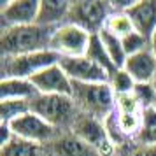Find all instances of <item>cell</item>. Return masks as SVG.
Listing matches in <instances>:
<instances>
[{
	"label": "cell",
	"mask_w": 156,
	"mask_h": 156,
	"mask_svg": "<svg viewBox=\"0 0 156 156\" xmlns=\"http://www.w3.org/2000/svg\"><path fill=\"white\" fill-rule=\"evenodd\" d=\"M53 32V28H46L37 23L0 30V58L49 49Z\"/></svg>",
	"instance_id": "obj_1"
},
{
	"label": "cell",
	"mask_w": 156,
	"mask_h": 156,
	"mask_svg": "<svg viewBox=\"0 0 156 156\" xmlns=\"http://www.w3.org/2000/svg\"><path fill=\"white\" fill-rule=\"evenodd\" d=\"M72 100L79 112L105 119L116 111V95L109 83H72Z\"/></svg>",
	"instance_id": "obj_2"
},
{
	"label": "cell",
	"mask_w": 156,
	"mask_h": 156,
	"mask_svg": "<svg viewBox=\"0 0 156 156\" xmlns=\"http://www.w3.org/2000/svg\"><path fill=\"white\" fill-rule=\"evenodd\" d=\"M30 111L41 116L44 121L58 128L60 132L70 130L76 118L79 116V109L76 102L69 95H37L30 100Z\"/></svg>",
	"instance_id": "obj_3"
},
{
	"label": "cell",
	"mask_w": 156,
	"mask_h": 156,
	"mask_svg": "<svg viewBox=\"0 0 156 156\" xmlns=\"http://www.w3.org/2000/svg\"><path fill=\"white\" fill-rule=\"evenodd\" d=\"M114 9L111 2L105 0H77L70 2L69 21L79 28L86 30L91 35H98L105 28L107 20L112 16Z\"/></svg>",
	"instance_id": "obj_4"
},
{
	"label": "cell",
	"mask_w": 156,
	"mask_h": 156,
	"mask_svg": "<svg viewBox=\"0 0 156 156\" xmlns=\"http://www.w3.org/2000/svg\"><path fill=\"white\" fill-rule=\"evenodd\" d=\"M60 60L62 58L51 49L28 53V55H20V56L0 58L2 79L4 77L32 79L41 70H44V69H48V67H51L55 63H60Z\"/></svg>",
	"instance_id": "obj_5"
},
{
	"label": "cell",
	"mask_w": 156,
	"mask_h": 156,
	"mask_svg": "<svg viewBox=\"0 0 156 156\" xmlns=\"http://www.w3.org/2000/svg\"><path fill=\"white\" fill-rule=\"evenodd\" d=\"M91 41V34L79 28L72 23H65L58 27L49 41V49L55 51L60 58L84 56Z\"/></svg>",
	"instance_id": "obj_6"
},
{
	"label": "cell",
	"mask_w": 156,
	"mask_h": 156,
	"mask_svg": "<svg viewBox=\"0 0 156 156\" xmlns=\"http://www.w3.org/2000/svg\"><path fill=\"white\" fill-rule=\"evenodd\" d=\"M70 130L84 142H88L95 151H98L100 156H116V147L107 135L104 119L79 112Z\"/></svg>",
	"instance_id": "obj_7"
},
{
	"label": "cell",
	"mask_w": 156,
	"mask_h": 156,
	"mask_svg": "<svg viewBox=\"0 0 156 156\" xmlns=\"http://www.w3.org/2000/svg\"><path fill=\"white\" fill-rule=\"evenodd\" d=\"M9 126L12 130L14 137L35 142V144H41V146H49L51 142L56 139V135L60 133L58 128L49 125L48 121H44L41 116H37L32 111L23 114L21 118L14 119L12 123H9Z\"/></svg>",
	"instance_id": "obj_8"
},
{
	"label": "cell",
	"mask_w": 156,
	"mask_h": 156,
	"mask_svg": "<svg viewBox=\"0 0 156 156\" xmlns=\"http://www.w3.org/2000/svg\"><path fill=\"white\" fill-rule=\"evenodd\" d=\"M39 0H9L0 4V30L37 23Z\"/></svg>",
	"instance_id": "obj_9"
},
{
	"label": "cell",
	"mask_w": 156,
	"mask_h": 156,
	"mask_svg": "<svg viewBox=\"0 0 156 156\" xmlns=\"http://www.w3.org/2000/svg\"><path fill=\"white\" fill-rule=\"evenodd\" d=\"M60 65L63 67L72 83H109V74L86 55L76 58H62Z\"/></svg>",
	"instance_id": "obj_10"
},
{
	"label": "cell",
	"mask_w": 156,
	"mask_h": 156,
	"mask_svg": "<svg viewBox=\"0 0 156 156\" xmlns=\"http://www.w3.org/2000/svg\"><path fill=\"white\" fill-rule=\"evenodd\" d=\"M41 95H72V81L60 63L41 70L30 79Z\"/></svg>",
	"instance_id": "obj_11"
},
{
	"label": "cell",
	"mask_w": 156,
	"mask_h": 156,
	"mask_svg": "<svg viewBox=\"0 0 156 156\" xmlns=\"http://www.w3.org/2000/svg\"><path fill=\"white\" fill-rule=\"evenodd\" d=\"M48 147L49 156H100L98 151L84 142L72 130H63L56 135V139Z\"/></svg>",
	"instance_id": "obj_12"
},
{
	"label": "cell",
	"mask_w": 156,
	"mask_h": 156,
	"mask_svg": "<svg viewBox=\"0 0 156 156\" xmlns=\"http://www.w3.org/2000/svg\"><path fill=\"white\" fill-rule=\"evenodd\" d=\"M135 30L144 37H151L156 30V0H135L126 11Z\"/></svg>",
	"instance_id": "obj_13"
},
{
	"label": "cell",
	"mask_w": 156,
	"mask_h": 156,
	"mask_svg": "<svg viewBox=\"0 0 156 156\" xmlns=\"http://www.w3.org/2000/svg\"><path fill=\"white\" fill-rule=\"evenodd\" d=\"M69 11H70V2L41 0L39 14H37V25L56 30L58 27H62L69 21Z\"/></svg>",
	"instance_id": "obj_14"
},
{
	"label": "cell",
	"mask_w": 156,
	"mask_h": 156,
	"mask_svg": "<svg viewBox=\"0 0 156 156\" xmlns=\"http://www.w3.org/2000/svg\"><path fill=\"white\" fill-rule=\"evenodd\" d=\"M123 69L135 79V83H151L156 76V56L151 49H146L128 56Z\"/></svg>",
	"instance_id": "obj_15"
},
{
	"label": "cell",
	"mask_w": 156,
	"mask_h": 156,
	"mask_svg": "<svg viewBox=\"0 0 156 156\" xmlns=\"http://www.w3.org/2000/svg\"><path fill=\"white\" fill-rule=\"evenodd\" d=\"M39 95L35 84L30 79L4 77L0 81V102L2 100H25L30 102Z\"/></svg>",
	"instance_id": "obj_16"
},
{
	"label": "cell",
	"mask_w": 156,
	"mask_h": 156,
	"mask_svg": "<svg viewBox=\"0 0 156 156\" xmlns=\"http://www.w3.org/2000/svg\"><path fill=\"white\" fill-rule=\"evenodd\" d=\"M0 156H49V153L46 146L14 137L7 144L0 146Z\"/></svg>",
	"instance_id": "obj_17"
},
{
	"label": "cell",
	"mask_w": 156,
	"mask_h": 156,
	"mask_svg": "<svg viewBox=\"0 0 156 156\" xmlns=\"http://www.w3.org/2000/svg\"><path fill=\"white\" fill-rule=\"evenodd\" d=\"M133 144L142 147H156V107L142 111V126L133 139Z\"/></svg>",
	"instance_id": "obj_18"
},
{
	"label": "cell",
	"mask_w": 156,
	"mask_h": 156,
	"mask_svg": "<svg viewBox=\"0 0 156 156\" xmlns=\"http://www.w3.org/2000/svg\"><path fill=\"white\" fill-rule=\"evenodd\" d=\"M86 56L90 58V60H93L97 65H100V67L109 74V79H111V76H112L114 72L119 70V69L114 65V62L111 60V56L107 55V51H105V48H104V44H102L100 35H91L88 51H86Z\"/></svg>",
	"instance_id": "obj_19"
},
{
	"label": "cell",
	"mask_w": 156,
	"mask_h": 156,
	"mask_svg": "<svg viewBox=\"0 0 156 156\" xmlns=\"http://www.w3.org/2000/svg\"><path fill=\"white\" fill-rule=\"evenodd\" d=\"M100 39H102V44H104V48H105L107 55L111 56V60L114 62V65L118 67V69H123L125 63H126V53H125V48H123V41H121L119 37L112 35V34H109L107 30H102L98 34Z\"/></svg>",
	"instance_id": "obj_20"
},
{
	"label": "cell",
	"mask_w": 156,
	"mask_h": 156,
	"mask_svg": "<svg viewBox=\"0 0 156 156\" xmlns=\"http://www.w3.org/2000/svg\"><path fill=\"white\" fill-rule=\"evenodd\" d=\"M30 112V102L25 100H2L0 102V123H12Z\"/></svg>",
	"instance_id": "obj_21"
},
{
	"label": "cell",
	"mask_w": 156,
	"mask_h": 156,
	"mask_svg": "<svg viewBox=\"0 0 156 156\" xmlns=\"http://www.w3.org/2000/svg\"><path fill=\"white\" fill-rule=\"evenodd\" d=\"M104 30H107L109 34L119 37V39H125L132 32H135V27L126 12H112V16L107 20V25Z\"/></svg>",
	"instance_id": "obj_22"
},
{
	"label": "cell",
	"mask_w": 156,
	"mask_h": 156,
	"mask_svg": "<svg viewBox=\"0 0 156 156\" xmlns=\"http://www.w3.org/2000/svg\"><path fill=\"white\" fill-rule=\"evenodd\" d=\"M118 118V125H119L121 132L126 135L130 140H133L139 135L142 126V114H128V112H116Z\"/></svg>",
	"instance_id": "obj_23"
},
{
	"label": "cell",
	"mask_w": 156,
	"mask_h": 156,
	"mask_svg": "<svg viewBox=\"0 0 156 156\" xmlns=\"http://www.w3.org/2000/svg\"><path fill=\"white\" fill-rule=\"evenodd\" d=\"M109 84L112 88L114 95H125V93H133V88L137 83L125 69H119L118 72H114L111 76Z\"/></svg>",
	"instance_id": "obj_24"
},
{
	"label": "cell",
	"mask_w": 156,
	"mask_h": 156,
	"mask_svg": "<svg viewBox=\"0 0 156 156\" xmlns=\"http://www.w3.org/2000/svg\"><path fill=\"white\" fill-rule=\"evenodd\" d=\"M121 41H123V48H125L126 56H133L137 53H142V51L149 49V39L144 37L142 34H139L137 30L132 32L130 35H126L125 39H121Z\"/></svg>",
	"instance_id": "obj_25"
},
{
	"label": "cell",
	"mask_w": 156,
	"mask_h": 156,
	"mask_svg": "<svg viewBox=\"0 0 156 156\" xmlns=\"http://www.w3.org/2000/svg\"><path fill=\"white\" fill-rule=\"evenodd\" d=\"M133 95L135 98L139 100L142 109H149L154 107L156 104V91L151 83H137L133 88Z\"/></svg>",
	"instance_id": "obj_26"
},
{
	"label": "cell",
	"mask_w": 156,
	"mask_h": 156,
	"mask_svg": "<svg viewBox=\"0 0 156 156\" xmlns=\"http://www.w3.org/2000/svg\"><path fill=\"white\" fill-rule=\"evenodd\" d=\"M142 109L139 100L135 98L133 93L116 95V112H128V114H142Z\"/></svg>",
	"instance_id": "obj_27"
},
{
	"label": "cell",
	"mask_w": 156,
	"mask_h": 156,
	"mask_svg": "<svg viewBox=\"0 0 156 156\" xmlns=\"http://www.w3.org/2000/svg\"><path fill=\"white\" fill-rule=\"evenodd\" d=\"M149 49H151V53L156 56V30H154V34L149 37Z\"/></svg>",
	"instance_id": "obj_28"
},
{
	"label": "cell",
	"mask_w": 156,
	"mask_h": 156,
	"mask_svg": "<svg viewBox=\"0 0 156 156\" xmlns=\"http://www.w3.org/2000/svg\"><path fill=\"white\" fill-rule=\"evenodd\" d=\"M151 84H153V88H154V91H156V76H154V79L151 81Z\"/></svg>",
	"instance_id": "obj_29"
},
{
	"label": "cell",
	"mask_w": 156,
	"mask_h": 156,
	"mask_svg": "<svg viewBox=\"0 0 156 156\" xmlns=\"http://www.w3.org/2000/svg\"><path fill=\"white\" fill-rule=\"evenodd\" d=\"M154 107H156V104H154Z\"/></svg>",
	"instance_id": "obj_30"
}]
</instances>
